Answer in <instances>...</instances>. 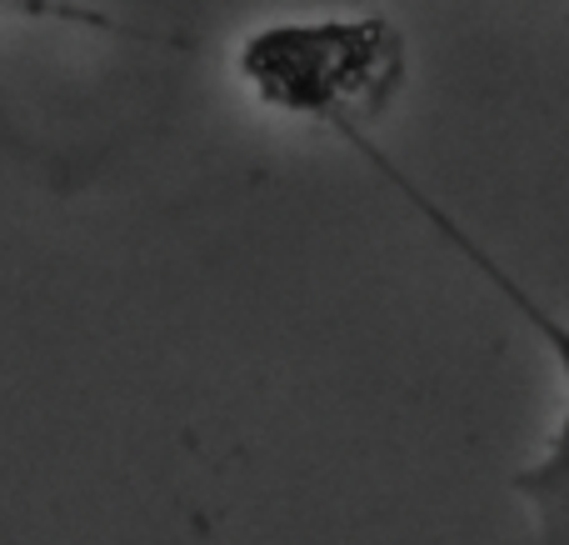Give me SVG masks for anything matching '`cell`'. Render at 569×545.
Masks as SVG:
<instances>
[{
    "instance_id": "6da1fadb",
    "label": "cell",
    "mask_w": 569,
    "mask_h": 545,
    "mask_svg": "<svg viewBox=\"0 0 569 545\" xmlns=\"http://www.w3.org/2000/svg\"><path fill=\"white\" fill-rule=\"evenodd\" d=\"M410 50L380 10L270 20L236 46V76L266 110L325 130H365L400 96Z\"/></svg>"
},
{
    "instance_id": "7a4b0ae2",
    "label": "cell",
    "mask_w": 569,
    "mask_h": 545,
    "mask_svg": "<svg viewBox=\"0 0 569 545\" xmlns=\"http://www.w3.org/2000/svg\"><path fill=\"white\" fill-rule=\"evenodd\" d=\"M340 140L355 150V156H365L375 170H380L385 180H390L395 190H400L405 200H410L415 210H420L425 220H430L435 230H440L445 240H450L455 250H460L465 260H470L475 270H480L485 280H490L495 290H500L505 300H510L515 310H520L525 320H530L535 330H540L545 340H550V350H555V360H560V376H565V416H560V426H555V436H550V446H545V456L540 460H530V466L515 476V496H525L530 501V511H535V521H540V545H569V326L555 310H545L540 300L530 296V290L520 286V280L510 276V270L500 266V260L490 256V250L480 246V240L470 236V230L460 226V220L450 216L445 206H435L430 196H425L420 186H415L410 176H405L400 166H395L390 156H385L380 146H375L365 130H340Z\"/></svg>"
}]
</instances>
